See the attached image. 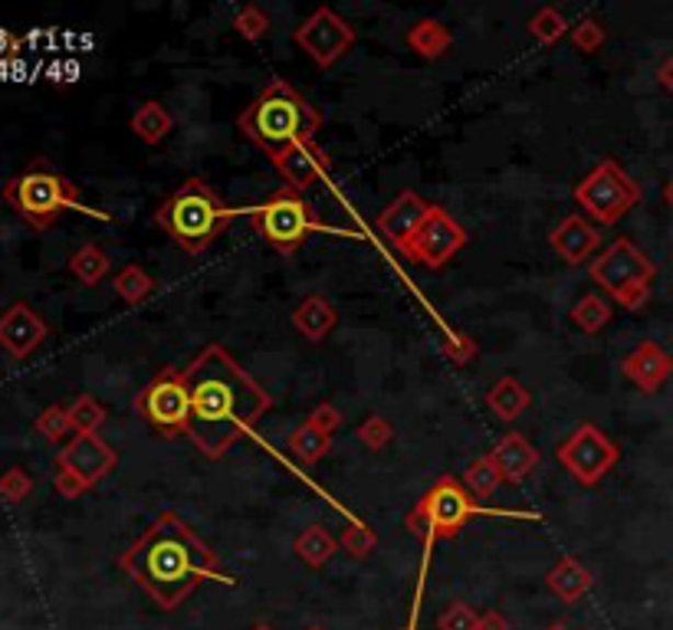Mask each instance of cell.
<instances>
[{
	"label": "cell",
	"mask_w": 673,
	"mask_h": 630,
	"mask_svg": "<svg viewBox=\"0 0 673 630\" xmlns=\"http://www.w3.org/2000/svg\"><path fill=\"white\" fill-rule=\"evenodd\" d=\"M184 381L191 391L187 437L207 460L227 457L273 408L270 391L217 342L184 368Z\"/></svg>",
	"instance_id": "6da1fadb"
},
{
	"label": "cell",
	"mask_w": 673,
	"mask_h": 630,
	"mask_svg": "<svg viewBox=\"0 0 673 630\" xmlns=\"http://www.w3.org/2000/svg\"><path fill=\"white\" fill-rule=\"evenodd\" d=\"M118 569L161 608L174 611L204 582L237 585L217 555L194 536V529L178 513H161L138 539L118 555Z\"/></svg>",
	"instance_id": "7a4b0ae2"
},
{
	"label": "cell",
	"mask_w": 673,
	"mask_h": 630,
	"mask_svg": "<svg viewBox=\"0 0 673 630\" xmlns=\"http://www.w3.org/2000/svg\"><path fill=\"white\" fill-rule=\"evenodd\" d=\"M237 128L276 164L289 148L316 141V131L322 128V112L286 79H270V85L240 112Z\"/></svg>",
	"instance_id": "3957f363"
},
{
	"label": "cell",
	"mask_w": 673,
	"mask_h": 630,
	"mask_svg": "<svg viewBox=\"0 0 673 630\" xmlns=\"http://www.w3.org/2000/svg\"><path fill=\"white\" fill-rule=\"evenodd\" d=\"M233 217H237V210L227 207L220 201V194L201 174H191L158 204L151 220L164 230V237L171 243H178L184 253L197 256L224 237V230L233 224Z\"/></svg>",
	"instance_id": "277c9868"
},
{
	"label": "cell",
	"mask_w": 673,
	"mask_h": 630,
	"mask_svg": "<svg viewBox=\"0 0 673 630\" xmlns=\"http://www.w3.org/2000/svg\"><path fill=\"white\" fill-rule=\"evenodd\" d=\"M490 509H483L477 503V496H470V490L464 486V480L457 477H444L437 480L408 513L404 526L414 539L421 542H441V539H457L470 519L487 516Z\"/></svg>",
	"instance_id": "5b68a950"
},
{
	"label": "cell",
	"mask_w": 673,
	"mask_h": 630,
	"mask_svg": "<svg viewBox=\"0 0 673 630\" xmlns=\"http://www.w3.org/2000/svg\"><path fill=\"white\" fill-rule=\"evenodd\" d=\"M575 204L595 227H615L621 224L641 201L645 191L641 184L615 161L602 158L579 184H575Z\"/></svg>",
	"instance_id": "8992f818"
},
{
	"label": "cell",
	"mask_w": 673,
	"mask_h": 630,
	"mask_svg": "<svg viewBox=\"0 0 673 630\" xmlns=\"http://www.w3.org/2000/svg\"><path fill=\"white\" fill-rule=\"evenodd\" d=\"M7 201L10 207L33 227H49L56 224V217L62 210H82L79 207V191L76 184H69L62 174L49 171L43 161L30 164L20 177H13L7 184Z\"/></svg>",
	"instance_id": "52a82bcc"
},
{
	"label": "cell",
	"mask_w": 673,
	"mask_h": 630,
	"mask_svg": "<svg viewBox=\"0 0 673 630\" xmlns=\"http://www.w3.org/2000/svg\"><path fill=\"white\" fill-rule=\"evenodd\" d=\"M250 224L253 230L260 233V240H266L276 253L289 256L296 253L312 230H319V220L316 214L309 210L306 197L289 191L286 184L276 187L253 214H250Z\"/></svg>",
	"instance_id": "ba28073f"
},
{
	"label": "cell",
	"mask_w": 673,
	"mask_h": 630,
	"mask_svg": "<svg viewBox=\"0 0 673 630\" xmlns=\"http://www.w3.org/2000/svg\"><path fill=\"white\" fill-rule=\"evenodd\" d=\"M138 417L158 434V437H181L191 424V391L184 381V371L161 368L138 394H135Z\"/></svg>",
	"instance_id": "9c48e42d"
},
{
	"label": "cell",
	"mask_w": 673,
	"mask_h": 630,
	"mask_svg": "<svg viewBox=\"0 0 673 630\" xmlns=\"http://www.w3.org/2000/svg\"><path fill=\"white\" fill-rule=\"evenodd\" d=\"M566 473L582 486H598L621 460V447L592 421L579 424L556 450Z\"/></svg>",
	"instance_id": "30bf717a"
},
{
	"label": "cell",
	"mask_w": 673,
	"mask_h": 630,
	"mask_svg": "<svg viewBox=\"0 0 673 630\" xmlns=\"http://www.w3.org/2000/svg\"><path fill=\"white\" fill-rule=\"evenodd\" d=\"M658 266L645 250H638L628 237H618L612 247H605L592 263H589V279L612 299L635 286H654Z\"/></svg>",
	"instance_id": "8fae6325"
},
{
	"label": "cell",
	"mask_w": 673,
	"mask_h": 630,
	"mask_svg": "<svg viewBox=\"0 0 673 630\" xmlns=\"http://www.w3.org/2000/svg\"><path fill=\"white\" fill-rule=\"evenodd\" d=\"M293 39L319 69H332L355 46V26L332 7H316L296 26Z\"/></svg>",
	"instance_id": "7c38bea8"
},
{
	"label": "cell",
	"mask_w": 673,
	"mask_h": 630,
	"mask_svg": "<svg viewBox=\"0 0 673 630\" xmlns=\"http://www.w3.org/2000/svg\"><path fill=\"white\" fill-rule=\"evenodd\" d=\"M470 243L467 230L437 204H431V214L427 220L421 224V230L411 237V243L401 250L404 260L411 263H421L427 270H441L444 263H450L464 247Z\"/></svg>",
	"instance_id": "4fadbf2b"
},
{
	"label": "cell",
	"mask_w": 673,
	"mask_h": 630,
	"mask_svg": "<svg viewBox=\"0 0 673 630\" xmlns=\"http://www.w3.org/2000/svg\"><path fill=\"white\" fill-rule=\"evenodd\" d=\"M431 214V204L418 194V191H401L378 217H375V230L401 253L411 237L421 230V224L427 220Z\"/></svg>",
	"instance_id": "5bb4252c"
},
{
	"label": "cell",
	"mask_w": 673,
	"mask_h": 630,
	"mask_svg": "<svg viewBox=\"0 0 673 630\" xmlns=\"http://www.w3.org/2000/svg\"><path fill=\"white\" fill-rule=\"evenodd\" d=\"M118 463L115 447H109L102 437L95 434H79L69 447H62L59 454V467L69 470L72 477H79L85 486H95L102 477H109Z\"/></svg>",
	"instance_id": "9a60e30c"
},
{
	"label": "cell",
	"mask_w": 673,
	"mask_h": 630,
	"mask_svg": "<svg viewBox=\"0 0 673 630\" xmlns=\"http://www.w3.org/2000/svg\"><path fill=\"white\" fill-rule=\"evenodd\" d=\"M621 375L641 391V394H658L673 375V358L658 345V342H641L635 345L625 362H621Z\"/></svg>",
	"instance_id": "2e32d148"
},
{
	"label": "cell",
	"mask_w": 673,
	"mask_h": 630,
	"mask_svg": "<svg viewBox=\"0 0 673 630\" xmlns=\"http://www.w3.org/2000/svg\"><path fill=\"white\" fill-rule=\"evenodd\" d=\"M273 168L280 171V177L289 191L306 194L309 187H316L329 177V154L316 141H303V145L289 148Z\"/></svg>",
	"instance_id": "e0dca14e"
},
{
	"label": "cell",
	"mask_w": 673,
	"mask_h": 630,
	"mask_svg": "<svg viewBox=\"0 0 673 630\" xmlns=\"http://www.w3.org/2000/svg\"><path fill=\"white\" fill-rule=\"evenodd\" d=\"M549 247L569 263V266H579V263H589L592 253L602 247V233L598 227L585 217V214H569L556 224V230L549 233Z\"/></svg>",
	"instance_id": "ac0fdd59"
},
{
	"label": "cell",
	"mask_w": 673,
	"mask_h": 630,
	"mask_svg": "<svg viewBox=\"0 0 673 630\" xmlns=\"http://www.w3.org/2000/svg\"><path fill=\"white\" fill-rule=\"evenodd\" d=\"M487 457H490L493 467L500 470L503 483H513V486H520V483L539 467V450L533 447L529 437H523V434H516V431L503 434Z\"/></svg>",
	"instance_id": "d6986e66"
},
{
	"label": "cell",
	"mask_w": 673,
	"mask_h": 630,
	"mask_svg": "<svg viewBox=\"0 0 673 630\" xmlns=\"http://www.w3.org/2000/svg\"><path fill=\"white\" fill-rule=\"evenodd\" d=\"M43 339H46V325H43L26 306H13V309L3 316V322H0V342H3V348H7L10 355H16V358L30 355Z\"/></svg>",
	"instance_id": "ffe728a7"
},
{
	"label": "cell",
	"mask_w": 673,
	"mask_h": 630,
	"mask_svg": "<svg viewBox=\"0 0 673 630\" xmlns=\"http://www.w3.org/2000/svg\"><path fill=\"white\" fill-rule=\"evenodd\" d=\"M293 329L306 339V342H322L329 339V332L339 325V312L335 306L322 296V293H309L289 316Z\"/></svg>",
	"instance_id": "44dd1931"
},
{
	"label": "cell",
	"mask_w": 673,
	"mask_h": 630,
	"mask_svg": "<svg viewBox=\"0 0 673 630\" xmlns=\"http://www.w3.org/2000/svg\"><path fill=\"white\" fill-rule=\"evenodd\" d=\"M404 43L411 53H418L421 59L434 62V59H444L450 49H454V33L444 20L437 16H421L408 26L404 33Z\"/></svg>",
	"instance_id": "7402d4cb"
},
{
	"label": "cell",
	"mask_w": 673,
	"mask_h": 630,
	"mask_svg": "<svg viewBox=\"0 0 673 630\" xmlns=\"http://www.w3.org/2000/svg\"><path fill=\"white\" fill-rule=\"evenodd\" d=\"M592 585H595L592 572H589L575 555H562V559L549 569V575H546V588H549L559 602H566V605L582 602V598L592 592Z\"/></svg>",
	"instance_id": "603a6c76"
},
{
	"label": "cell",
	"mask_w": 673,
	"mask_h": 630,
	"mask_svg": "<svg viewBox=\"0 0 673 630\" xmlns=\"http://www.w3.org/2000/svg\"><path fill=\"white\" fill-rule=\"evenodd\" d=\"M128 125H132V131L138 135V141H145L148 148H155V145H161V141L171 135L174 115H171L161 102L148 99V102H141V105L135 108V115H132Z\"/></svg>",
	"instance_id": "cb8c5ba5"
},
{
	"label": "cell",
	"mask_w": 673,
	"mask_h": 630,
	"mask_svg": "<svg viewBox=\"0 0 673 630\" xmlns=\"http://www.w3.org/2000/svg\"><path fill=\"white\" fill-rule=\"evenodd\" d=\"M533 404V391L526 385H520L516 378H500L490 391H487V408L500 417V421H516L526 408Z\"/></svg>",
	"instance_id": "d4e9b609"
},
{
	"label": "cell",
	"mask_w": 673,
	"mask_h": 630,
	"mask_svg": "<svg viewBox=\"0 0 673 630\" xmlns=\"http://www.w3.org/2000/svg\"><path fill=\"white\" fill-rule=\"evenodd\" d=\"M293 552H296V559L303 562V565H309V569H322V565H329V559L339 552V542L332 539V532L326 529V526H309V529H303L296 539H293Z\"/></svg>",
	"instance_id": "484cf974"
},
{
	"label": "cell",
	"mask_w": 673,
	"mask_h": 630,
	"mask_svg": "<svg viewBox=\"0 0 673 630\" xmlns=\"http://www.w3.org/2000/svg\"><path fill=\"white\" fill-rule=\"evenodd\" d=\"M615 319V309L605 296L598 293H585L575 306H572V322L575 329H582L585 335H598L602 329H608Z\"/></svg>",
	"instance_id": "4316f807"
},
{
	"label": "cell",
	"mask_w": 673,
	"mask_h": 630,
	"mask_svg": "<svg viewBox=\"0 0 673 630\" xmlns=\"http://www.w3.org/2000/svg\"><path fill=\"white\" fill-rule=\"evenodd\" d=\"M286 447H289V454L299 460V463H306V467H316L329 450H332V437H326L322 431H316L309 421L306 424H299L293 434H289V440H286Z\"/></svg>",
	"instance_id": "83f0119b"
},
{
	"label": "cell",
	"mask_w": 673,
	"mask_h": 630,
	"mask_svg": "<svg viewBox=\"0 0 673 630\" xmlns=\"http://www.w3.org/2000/svg\"><path fill=\"white\" fill-rule=\"evenodd\" d=\"M112 289H115V296H118L125 306H141V302H145V299L155 293V279H151V273H148V270H141V266L128 263L125 270H118V273H115Z\"/></svg>",
	"instance_id": "f1b7e54d"
},
{
	"label": "cell",
	"mask_w": 673,
	"mask_h": 630,
	"mask_svg": "<svg viewBox=\"0 0 673 630\" xmlns=\"http://www.w3.org/2000/svg\"><path fill=\"white\" fill-rule=\"evenodd\" d=\"M572 30V23L566 20V13L559 7H539L529 16V36L543 46H556L559 39H566Z\"/></svg>",
	"instance_id": "f546056e"
},
{
	"label": "cell",
	"mask_w": 673,
	"mask_h": 630,
	"mask_svg": "<svg viewBox=\"0 0 673 630\" xmlns=\"http://www.w3.org/2000/svg\"><path fill=\"white\" fill-rule=\"evenodd\" d=\"M69 270H72V276H76L79 283L95 286V283H102V279L109 276L112 260H109V253H105V250H99V247L85 243L82 250H76V253H72Z\"/></svg>",
	"instance_id": "4dcf8cb0"
},
{
	"label": "cell",
	"mask_w": 673,
	"mask_h": 630,
	"mask_svg": "<svg viewBox=\"0 0 673 630\" xmlns=\"http://www.w3.org/2000/svg\"><path fill=\"white\" fill-rule=\"evenodd\" d=\"M464 486L470 490V496L490 500V496L503 486V477H500V470L493 467V460L483 454L480 460H474V463L464 470Z\"/></svg>",
	"instance_id": "1f68e13d"
},
{
	"label": "cell",
	"mask_w": 673,
	"mask_h": 630,
	"mask_svg": "<svg viewBox=\"0 0 673 630\" xmlns=\"http://www.w3.org/2000/svg\"><path fill=\"white\" fill-rule=\"evenodd\" d=\"M339 549L345 555H352L355 562H362V559H368L378 549V532L368 523H349L342 529V536H339Z\"/></svg>",
	"instance_id": "d6a6232c"
},
{
	"label": "cell",
	"mask_w": 673,
	"mask_h": 630,
	"mask_svg": "<svg viewBox=\"0 0 673 630\" xmlns=\"http://www.w3.org/2000/svg\"><path fill=\"white\" fill-rule=\"evenodd\" d=\"M233 30L247 39V43H260L270 33V13L256 3H243L233 13Z\"/></svg>",
	"instance_id": "836d02e7"
},
{
	"label": "cell",
	"mask_w": 673,
	"mask_h": 630,
	"mask_svg": "<svg viewBox=\"0 0 673 630\" xmlns=\"http://www.w3.org/2000/svg\"><path fill=\"white\" fill-rule=\"evenodd\" d=\"M355 437H358V444H362L365 450L381 454V450L395 440V427H391V421H385L381 414H368V417L355 427Z\"/></svg>",
	"instance_id": "e575fe53"
},
{
	"label": "cell",
	"mask_w": 673,
	"mask_h": 630,
	"mask_svg": "<svg viewBox=\"0 0 673 630\" xmlns=\"http://www.w3.org/2000/svg\"><path fill=\"white\" fill-rule=\"evenodd\" d=\"M569 39H572V46H575L579 53L592 56V53H598V49L608 43V33H605V26H602L595 16H582V20L569 30Z\"/></svg>",
	"instance_id": "d590c367"
},
{
	"label": "cell",
	"mask_w": 673,
	"mask_h": 630,
	"mask_svg": "<svg viewBox=\"0 0 673 630\" xmlns=\"http://www.w3.org/2000/svg\"><path fill=\"white\" fill-rule=\"evenodd\" d=\"M69 421H72V427H76V434H95L102 424H105V408L95 401V398H79L76 404H72V411H69Z\"/></svg>",
	"instance_id": "8d00e7d4"
},
{
	"label": "cell",
	"mask_w": 673,
	"mask_h": 630,
	"mask_svg": "<svg viewBox=\"0 0 673 630\" xmlns=\"http://www.w3.org/2000/svg\"><path fill=\"white\" fill-rule=\"evenodd\" d=\"M441 348H444V358L450 365H470L480 355V342L467 332H450Z\"/></svg>",
	"instance_id": "74e56055"
},
{
	"label": "cell",
	"mask_w": 673,
	"mask_h": 630,
	"mask_svg": "<svg viewBox=\"0 0 673 630\" xmlns=\"http://www.w3.org/2000/svg\"><path fill=\"white\" fill-rule=\"evenodd\" d=\"M437 628L441 630H477L480 628V611H474V608H470V605H464V602H454L450 608H444V611H441Z\"/></svg>",
	"instance_id": "f35d334b"
},
{
	"label": "cell",
	"mask_w": 673,
	"mask_h": 630,
	"mask_svg": "<svg viewBox=\"0 0 673 630\" xmlns=\"http://www.w3.org/2000/svg\"><path fill=\"white\" fill-rule=\"evenodd\" d=\"M342 411L332 404V401H322V404H316L312 408V414H309V424L316 427V431H322L326 437H335L339 431H342Z\"/></svg>",
	"instance_id": "ab89813d"
},
{
	"label": "cell",
	"mask_w": 673,
	"mask_h": 630,
	"mask_svg": "<svg viewBox=\"0 0 673 630\" xmlns=\"http://www.w3.org/2000/svg\"><path fill=\"white\" fill-rule=\"evenodd\" d=\"M69 427H72V421H69V411H62V408H49V411L39 417V431H43L46 437H53V440H59Z\"/></svg>",
	"instance_id": "60d3db41"
},
{
	"label": "cell",
	"mask_w": 673,
	"mask_h": 630,
	"mask_svg": "<svg viewBox=\"0 0 673 630\" xmlns=\"http://www.w3.org/2000/svg\"><path fill=\"white\" fill-rule=\"evenodd\" d=\"M56 490H59L66 500H76V496H79L82 490H89V486H85L79 477H72L69 470H59V477H56Z\"/></svg>",
	"instance_id": "b9f144b4"
},
{
	"label": "cell",
	"mask_w": 673,
	"mask_h": 630,
	"mask_svg": "<svg viewBox=\"0 0 673 630\" xmlns=\"http://www.w3.org/2000/svg\"><path fill=\"white\" fill-rule=\"evenodd\" d=\"M477 630H510V621L500 611H480V628Z\"/></svg>",
	"instance_id": "7bdbcfd3"
},
{
	"label": "cell",
	"mask_w": 673,
	"mask_h": 630,
	"mask_svg": "<svg viewBox=\"0 0 673 630\" xmlns=\"http://www.w3.org/2000/svg\"><path fill=\"white\" fill-rule=\"evenodd\" d=\"M658 82H661V85L673 95V53L661 62V66H658Z\"/></svg>",
	"instance_id": "ee69618b"
},
{
	"label": "cell",
	"mask_w": 673,
	"mask_h": 630,
	"mask_svg": "<svg viewBox=\"0 0 673 630\" xmlns=\"http://www.w3.org/2000/svg\"><path fill=\"white\" fill-rule=\"evenodd\" d=\"M7 493H10V496H23V493H26V480H23V477H10V480H7Z\"/></svg>",
	"instance_id": "f6af8a7d"
},
{
	"label": "cell",
	"mask_w": 673,
	"mask_h": 630,
	"mask_svg": "<svg viewBox=\"0 0 673 630\" xmlns=\"http://www.w3.org/2000/svg\"><path fill=\"white\" fill-rule=\"evenodd\" d=\"M664 204H668V207L673 210V177L668 181V184H664Z\"/></svg>",
	"instance_id": "bcb514c9"
},
{
	"label": "cell",
	"mask_w": 673,
	"mask_h": 630,
	"mask_svg": "<svg viewBox=\"0 0 673 630\" xmlns=\"http://www.w3.org/2000/svg\"><path fill=\"white\" fill-rule=\"evenodd\" d=\"M546 630H572V628H569L566 621H552V625H549V628H546Z\"/></svg>",
	"instance_id": "7dc6e473"
},
{
	"label": "cell",
	"mask_w": 673,
	"mask_h": 630,
	"mask_svg": "<svg viewBox=\"0 0 673 630\" xmlns=\"http://www.w3.org/2000/svg\"><path fill=\"white\" fill-rule=\"evenodd\" d=\"M250 630H273V628H270L266 621H256V625H253V628H250Z\"/></svg>",
	"instance_id": "c3c4849f"
},
{
	"label": "cell",
	"mask_w": 673,
	"mask_h": 630,
	"mask_svg": "<svg viewBox=\"0 0 673 630\" xmlns=\"http://www.w3.org/2000/svg\"><path fill=\"white\" fill-rule=\"evenodd\" d=\"M306 630H326V628H319V625H312V628H306Z\"/></svg>",
	"instance_id": "681fc988"
}]
</instances>
